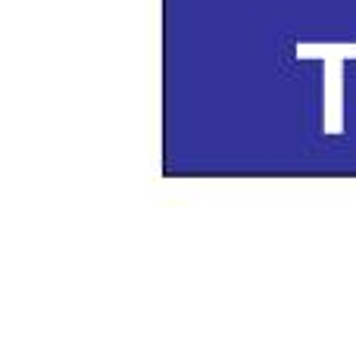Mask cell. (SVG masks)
Returning <instances> with one entry per match:
<instances>
[{
  "instance_id": "6da1fadb",
  "label": "cell",
  "mask_w": 356,
  "mask_h": 340,
  "mask_svg": "<svg viewBox=\"0 0 356 340\" xmlns=\"http://www.w3.org/2000/svg\"><path fill=\"white\" fill-rule=\"evenodd\" d=\"M300 60L325 62V131H344V60H356V44H297Z\"/></svg>"
}]
</instances>
